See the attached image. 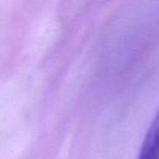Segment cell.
Returning a JSON list of instances; mask_svg holds the SVG:
<instances>
[{"mask_svg":"<svg viewBox=\"0 0 159 159\" xmlns=\"http://www.w3.org/2000/svg\"><path fill=\"white\" fill-rule=\"evenodd\" d=\"M137 159H159V110L146 132Z\"/></svg>","mask_w":159,"mask_h":159,"instance_id":"cell-1","label":"cell"}]
</instances>
